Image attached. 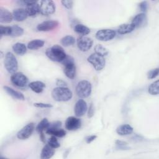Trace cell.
<instances>
[{"label":"cell","mask_w":159,"mask_h":159,"mask_svg":"<svg viewBox=\"0 0 159 159\" xmlns=\"http://www.w3.org/2000/svg\"><path fill=\"white\" fill-rule=\"evenodd\" d=\"M47 144L53 148H57L60 146V144L58 142L57 137L53 135H52V137L48 140Z\"/></svg>","instance_id":"cell-33"},{"label":"cell","mask_w":159,"mask_h":159,"mask_svg":"<svg viewBox=\"0 0 159 159\" xmlns=\"http://www.w3.org/2000/svg\"><path fill=\"white\" fill-rule=\"evenodd\" d=\"M39 13L43 16L53 14L56 9L55 4L52 0H42L38 2Z\"/></svg>","instance_id":"cell-5"},{"label":"cell","mask_w":159,"mask_h":159,"mask_svg":"<svg viewBox=\"0 0 159 159\" xmlns=\"http://www.w3.org/2000/svg\"><path fill=\"white\" fill-rule=\"evenodd\" d=\"M13 19L12 12H11L7 9L1 7H0V22L4 24L10 23Z\"/></svg>","instance_id":"cell-18"},{"label":"cell","mask_w":159,"mask_h":159,"mask_svg":"<svg viewBox=\"0 0 159 159\" xmlns=\"http://www.w3.org/2000/svg\"><path fill=\"white\" fill-rule=\"evenodd\" d=\"M47 134L55 136L57 137H63L66 135V131L61 128H50L45 130Z\"/></svg>","instance_id":"cell-23"},{"label":"cell","mask_w":159,"mask_h":159,"mask_svg":"<svg viewBox=\"0 0 159 159\" xmlns=\"http://www.w3.org/2000/svg\"><path fill=\"white\" fill-rule=\"evenodd\" d=\"M131 24L134 26L135 29L140 28L147 24V17L145 13H139L137 14L132 20Z\"/></svg>","instance_id":"cell-15"},{"label":"cell","mask_w":159,"mask_h":159,"mask_svg":"<svg viewBox=\"0 0 159 159\" xmlns=\"http://www.w3.org/2000/svg\"><path fill=\"white\" fill-rule=\"evenodd\" d=\"M44 41L40 39H35L29 42L27 44V48L30 50H37L44 45Z\"/></svg>","instance_id":"cell-27"},{"label":"cell","mask_w":159,"mask_h":159,"mask_svg":"<svg viewBox=\"0 0 159 159\" xmlns=\"http://www.w3.org/2000/svg\"><path fill=\"white\" fill-rule=\"evenodd\" d=\"M29 87L32 91L36 93H41L45 88V84L42 81H35L30 82L29 84Z\"/></svg>","instance_id":"cell-21"},{"label":"cell","mask_w":159,"mask_h":159,"mask_svg":"<svg viewBox=\"0 0 159 159\" xmlns=\"http://www.w3.org/2000/svg\"><path fill=\"white\" fill-rule=\"evenodd\" d=\"M47 57L52 61L55 62H61L66 56L64 49L58 45H54L48 48L45 51Z\"/></svg>","instance_id":"cell-1"},{"label":"cell","mask_w":159,"mask_h":159,"mask_svg":"<svg viewBox=\"0 0 159 159\" xmlns=\"http://www.w3.org/2000/svg\"><path fill=\"white\" fill-rule=\"evenodd\" d=\"M148 92L151 95H158L159 93V81L153 82L148 88Z\"/></svg>","instance_id":"cell-29"},{"label":"cell","mask_w":159,"mask_h":159,"mask_svg":"<svg viewBox=\"0 0 159 159\" xmlns=\"http://www.w3.org/2000/svg\"><path fill=\"white\" fill-rule=\"evenodd\" d=\"M4 89L9 96H11V97H12L14 99H17L19 100H24L25 99V97H24V94L22 93H20V91L14 90V89L9 87L7 86H4Z\"/></svg>","instance_id":"cell-22"},{"label":"cell","mask_w":159,"mask_h":159,"mask_svg":"<svg viewBox=\"0 0 159 159\" xmlns=\"http://www.w3.org/2000/svg\"><path fill=\"white\" fill-rule=\"evenodd\" d=\"M61 3L65 8H66L68 9H70L73 7V1H71V0H63L61 1Z\"/></svg>","instance_id":"cell-38"},{"label":"cell","mask_w":159,"mask_h":159,"mask_svg":"<svg viewBox=\"0 0 159 159\" xmlns=\"http://www.w3.org/2000/svg\"><path fill=\"white\" fill-rule=\"evenodd\" d=\"M63 66H64L63 73H65L66 76L71 80L74 79L76 76V73L75 61L65 64Z\"/></svg>","instance_id":"cell-16"},{"label":"cell","mask_w":159,"mask_h":159,"mask_svg":"<svg viewBox=\"0 0 159 159\" xmlns=\"http://www.w3.org/2000/svg\"><path fill=\"white\" fill-rule=\"evenodd\" d=\"M34 106L36 107L39 108H51L53 107L52 104L49 103H43V102H35L34 104Z\"/></svg>","instance_id":"cell-37"},{"label":"cell","mask_w":159,"mask_h":159,"mask_svg":"<svg viewBox=\"0 0 159 159\" xmlns=\"http://www.w3.org/2000/svg\"><path fill=\"white\" fill-rule=\"evenodd\" d=\"M55 154V148L51 147L49 145L46 144L42 149L40 158L42 159H49Z\"/></svg>","instance_id":"cell-20"},{"label":"cell","mask_w":159,"mask_h":159,"mask_svg":"<svg viewBox=\"0 0 159 159\" xmlns=\"http://www.w3.org/2000/svg\"><path fill=\"white\" fill-rule=\"evenodd\" d=\"M75 43V39L71 35H66L61 39V43L63 46L68 47Z\"/></svg>","instance_id":"cell-28"},{"label":"cell","mask_w":159,"mask_h":159,"mask_svg":"<svg viewBox=\"0 0 159 159\" xmlns=\"http://www.w3.org/2000/svg\"><path fill=\"white\" fill-rule=\"evenodd\" d=\"M139 5V8L142 13H145L148 9V2L147 1H142Z\"/></svg>","instance_id":"cell-40"},{"label":"cell","mask_w":159,"mask_h":159,"mask_svg":"<svg viewBox=\"0 0 159 159\" xmlns=\"http://www.w3.org/2000/svg\"><path fill=\"white\" fill-rule=\"evenodd\" d=\"M35 129V124L30 122L24 126L17 133V137L20 140H25L29 138L32 134Z\"/></svg>","instance_id":"cell-10"},{"label":"cell","mask_w":159,"mask_h":159,"mask_svg":"<svg viewBox=\"0 0 159 159\" xmlns=\"http://www.w3.org/2000/svg\"><path fill=\"white\" fill-rule=\"evenodd\" d=\"M116 35L115 30L109 29H101L96 33V38L102 42H107L113 39Z\"/></svg>","instance_id":"cell-8"},{"label":"cell","mask_w":159,"mask_h":159,"mask_svg":"<svg viewBox=\"0 0 159 159\" xmlns=\"http://www.w3.org/2000/svg\"><path fill=\"white\" fill-rule=\"evenodd\" d=\"M88 61L91 63L96 71H101L106 65V60L104 57L100 56L96 53L91 54L87 59Z\"/></svg>","instance_id":"cell-6"},{"label":"cell","mask_w":159,"mask_h":159,"mask_svg":"<svg viewBox=\"0 0 159 159\" xmlns=\"http://www.w3.org/2000/svg\"><path fill=\"white\" fill-rule=\"evenodd\" d=\"M116 144L117 145L118 148H120L122 150H126V149L129 148V147L127 146V143L124 142V141L116 140Z\"/></svg>","instance_id":"cell-36"},{"label":"cell","mask_w":159,"mask_h":159,"mask_svg":"<svg viewBox=\"0 0 159 159\" xmlns=\"http://www.w3.org/2000/svg\"><path fill=\"white\" fill-rule=\"evenodd\" d=\"M12 27V31L11 35L12 37H18L21 36L24 34V29L21 27L14 25L13 26H11Z\"/></svg>","instance_id":"cell-32"},{"label":"cell","mask_w":159,"mask_h":159,"mask_svg":"<svg viewBox=\"0 0 159 159\" xmlns=\"http://www.w3.org/2000/svg\"><path fill=\"white\" fill-rule=\"evenodd\" d=\"M134 29H135V27L131 23L123 24L119 27L117 29V32L119 34L124 35V34H127L132 32L133 30H134Z\"/></svg>","instance_id":"cell-24"},{"label":"cell","mask_w":159,"mask_h":159,"mask_svg":"<svg viewBox=\"0 0 159 159\" xmlns=\"http://www.w3.org/2000/svg\"><path fill=\"white\" fill-rule=\"evenodd\" d=\"M12 31V27L11 26H0V35L1 37H2L3 35L5 36H10Z\"/></svg>","instance_id":"cell-34"},{"label":"cell","mask_w":159,"mask_h":159,"mask_svg":"<svg viewBox=\"0 0 159 159\" xmlns=\"http://www.w3.org/2000/svg\"><path fill=\"white\" fill-rule=\"evenodd\" d=\"M40 135V140L42 142L45 143V135H44V133L43 132H42L40 134H39Z\"/></svg>","instance_id":"cell-44"},{"label":"cell","mask_w":159,"mask_h":159,"mask_svg":"<svg viewBox=\"0 0 159 159\" xmlns=\"http://www.w3.org/2000/svg\"><path fill=\"white\" fill-rule=\"evenodd\" d=\"M96 138H97V136H96V135H91L88 136V137L85 139V140H86V142L87 143H91L93 141H94Z\"/></svg>","instance_id":"cell-43"},{"label":"cell","mask_w":159,"mask_h":159,"mask_svg":"<svg viewBox=\"0 0 159 159\" xmlns=\"http://www.w3.org/2000/svg\"><path fill=\"white\" fill-rule=\"evenodd\" d=\"M52 98L58 102H66L72 98L73 93L67 87H58L53 89L51 93Z\"/></svg>","instance_id":"cell-2"},{"label":"cell","mask_w":159,"mask_h":159,"mask_svg":"<svg viewBox=\"0 0 159 159\" xmlns=\"http://www.w3.org/2000/svg\"><path fill=\"white\" fill-rule=\"evenodd\" d=\"M19 3H22L26 6L25 10L28 16L35 17L39 13L38 2L34 1H19Z\"/></svg>","instance_id":"cell-9"},{"label":"cell","mask_w":159,"mask_h":159,"mask_svg":"<svg viewBox=\"0 0 159 159\" xmlns=\"http://www.w3.org/2000/svg\"><path fill=\"white\" fill-rule=\"evenodd\" d=\"M76 43L77 47L80 51L87 52L92 47L93 40L86 36H81L78 38Z\"/></svg>","instance_id":"cell-11"},{"label":"cell","mask_w":159,"mask_h":159,"mask_svg":"<svg viewBox=\"0 0 159 159\" xmlns=\"http://www.w3.org/2000/svg\"><path fill=\"white\" fill-rule=\"evenodd\" d=\"M12 50L15 53L19 55H23L27 52V47L23 43L17 42L12 45Z\"/></svg>","instance_id":"cell-25"},{"label":"cell","mask_w":159,"mask_h":159,"mask_svg":"<svg viewBox=\"0 0 159 159\" xmlns=\"http://www.w3.org/2000/svg\"><path fill=\"white\" fill-rule=\"evenodd\" d=\"M74 30L81 36H85L90 33V29L86 25L81 24H76L74 27Z\"/></svg>","instance_id":"cell-26"},{"label":"cell","mask_w":159,"mask_h":159,"mask_svg":"<svg viewBox=\"0 0 159 159\" xmlns=\"http://www.w3.org/2000/svg\"><path fill=\"white\" fill-rule=\"evenodd\" d=\"M12 83L19 88H25L29 83L28 78L22 72H16L11 76Z\"/></svg>","instance_id":"cell-7"},{"label":"cell","mask_w":159,"mask_h":159,"mask_svg":"<svg viewBox=\"0 0 159 159\" xmlns=\"http://www.w3.org/2000/svg\"><path fill=\"white\" fill-rule=\"evenodd\" d=\"M116 132L119 135H128L133 132V127L127 124H122L117 127Z\"/></svg>","instance_id":"cell-19"},{"label":"cell","mask_w":159,"mask_h":159,"mask_svg":"<svg viewBox=\"0 0 159 159\" xmlns=\"http://www.w3.org/2000/svg\"><path fill=\"white\" fill-rule=\"evenodd\" d=\"M61 126V122L59 121V120H57V121H53L52 122H50L47 129H50V128H60Z\"/></svg>","instance_id":"cell-39"},{"label":"cell","mask_w":159,"mask_h":159,"mask_svg":"<svg viewBox=\"0 0 159 159\" xmlns=\"http://www.w3.org/2000/svg\"><path fill=\"white\" fill-rule=\"evenodd\" d=\"M158 73H159L158 68L152 69L147 73V78L148 79H150V80L154 79L158 75Z\"/></svg>","instance_id":"cell-35"},{"label":"cell","mask_w":159,"mask_h":159,"mask_svg":"<svg viewBox=\"0 0 159 159\" xmlns=\"http://www.w3.org/2000/svg\"><path fill=\"white\" fill-rule=\"evenodd\" d=\"M4 65L7 71L10 74L16 73L18 70V62L16 57L11 52H7L5 55Z\"/></svg>","instance_id":"cell-3"},{"label":"cell","mask_w":159,"mask_h":159,"mask_svg":"<svg viewBox=\"0 0 159 159\" xmlns=\"http://www.w3.org/2000/svg\"><path fill=\"white\" fill-rule=\"evenodd\" d=\"M92 91V85L87 80H82L78 83L76 86V93L81 98L89 97Z\"/></svg>","instance_id":"cell-4"},{"label":"cell","mask_w":159,"mask_h":159,"mask_svg":"<svg viewBox=\"0 0 159 159\" xmlns=\"http://www.w3.org/2000/svg\"><path fill=\"white\" fill-rule=\"evenodd\" d=\"M94 107L93 104L91 102L88 109V117L89 118L92 117L94 115Z\"/></svg>","instance_id":"cell-41"},{"label":"cell","mask_w":159,"mask_h":159,"mask_svg":"<svg viewBox=\"0 0 159 159\" xmlns=\"http://www.w3.org/2000/svg\"><path fill=\"white\" fill-rule=\"evenodd\" d=\"M94 52L96 54L104 57L107 56L109 53L108 50L101 44H98L94 47Z\"/></svg>","instance_id":"cell-31"},{"label":"cell","mask_w":159,"mask_h":159,"mask_svg":"<svg viewBox=\"0 0 159 159\" xmlns=\"http://www.w3.org/2000/svg\"><path fill=\"white\" fill-rule=\"evenodd\" d=\"M49 122L48 120V119L47 118H43L37 125L35 129L39 133H42L43 132L44 130H46V129H47L48 124H49Z\"/></svg>","instance_id":"cell-30"},{"label":"cell","mask_w":159,"mask_h":159,"mask_svg":"<svg viewBox=\"0 0 159 159\" xmlns=\"http://www.w3.org/2000/svg\"><path fill=\"white\" fill-rule=\"evenodd\" d=\"M56 84L58 87H66L67 86L66 83L61 79H58L56 81Z\"/></svg>","instance_id":"cell-42"},{"label":"cell","mask_w":159,"mask_h":159,"mask_svg":"<svg viewBox=\"0 0 159 159\" xmlns=\"http://www.w3.org/2000/svg\"><path fill=\"white\" fill-rule=\"evenodd\" d=\"M59 25V22L57 20H45L37 26V30L40 32H47L55 29Z\"/></svg>","instance_id":"cell-14"},{"label":"cell","mask_w":159,"mask_h":159,"mask_svg":"<svg viewBox=\"0 0 159 159\" xmlns=\"http://www.w3.org/2000/svg\"><path fill=\"white\" fill-rule=\"evenodd\" d=\"M88 111V106L86 102L80 99L78 100L74 107V113L78 117L83 116Z\"/></svg>","instance_id":"cell-13"},{"label":"cell","mask_w":159,"mask_h":159,"mask_svg":"<svg viewBox=\"0 0 159 159\" xmlns=\"http://www.w3.org/2000/svg\"><path fill=\"white\" fill-rule=\"evenodd\" d=\"M65 128L70 131L79 129L81 126V120L78 117L70 116L65 121Z\"/></svg>","instance_id":"cell-12"},{"label":"cell","mask_w":159,"mask_h":159,"mask_svg":"<svg viewBox=\"0 0 159 159\" xmlns=\"http://www.w3.org/2000/svg\"><path fill=\"white\" fill-rule=\"evenodd\" d=\"M12 16L13 19L17 22H22L28 17L25 9L23 8H17L14 9L12 11Z\"/></svg>","instance_id":"cell-17"}]
</instances>
